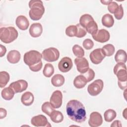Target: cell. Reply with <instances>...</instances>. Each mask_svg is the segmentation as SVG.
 Listing matches in <instances>:
<instances>
[{
    "instance_id": "1",
    "label": "cell",
    "mask_w": 127,
    "mask_h": 127,
    "mask_svg": "<svg viewBox=\"0 0 127 127\" xmlns=\"http://www.w3.org/2000/svg\"><path fill=\"white\" fill-rule=\"evenodd\" d=\"M66 114L72 121L82 123L86 119V111L81 102L77 100H70L66 106Z\"/></svg>"
},
{
    "instance_id": "2",
    "label": "cell",
    "mask_w": 127,
    "mask_h": 127,
    "mask_svg": "<svg viewBox=\"0 0 127 127\" xmlns=\"http://www.w3.org/2000/svg\"><path fill=\"white\" fill-rule=\"evenodd\" d=\"M29 7L30 9L29 15L33 20L40 19L45 12V8L42 1L40 0H31L29 2Z\"/></svg>"
},
{
    "instance_id": "3",
    "label": "cell",
    "mask_w": 127,
    "mask_h": 127,
    "mask_svg": "<svg viewBox=\"0 0 127 127\" xmlns=\"http://www.w3.org/2000/svg\"><path fill=\"white\" fill-rule=\"evenodd\" d=\"M18 35L17 30L12 26L1 27L0 29V39L5 44L10 43L17 38Z\"/></svg>"
},
{
    "instance_id": "4",
    "label": "cell",
    "mask_w": 127,
    "mask_h": 127,
    "mask_svg": "<svg viewBox=\"0 0 127 127\" xmlns=\"http://www.w3.org/2000/svg\"><path fill=\"white\" fill-rule=\"evenodd\" d=\"M42 54L37 51L31 50L25 53L23 57L24 63L29 66L39 63L42 60Z\"/></svg>"
},
{
    "instance_id": "5",
    "label": "cell",
    "mask_w": 127,
    "mask_h": 127,
    "mask_svg": "<svg viewBox=\"0 0 127 127\" xmlns=\"http://www.w3.org/2000/svg\"><path fill=\"white\" fill-rule=\"evenodd\" d=\"M42 58L48 62H53L57 61L60 57V52L54 47H50L44 50L42 53Z\"/></svg>"
},
{
    "instance_id": "6",
    "label": "cell",
    "mask_w": 127,
    "mask_h": 127,
    "mask_svg": "<svg viewBox=\"0 0 127 127\" xmlns=\"http://www.w3.org/2000/svg\"><path fill=\"white\" fill-rule=\"evenodd\" d=\"M103 87V81L100 79H96L88 86L87 91L90 95L95 96L101 93Z\"/></svg>"
},
{
    "instance_id": "7",
    "label": "cell",
    "mask_w": 127,
    "mask_h": 127,
    "mask_svg": "<svg viewBox=\"0 0 127 127\" xmlns=\"http://www.w3.org/2000/svg\"><path fill=\"white\" fill-rule=\"evenodd\" d=\"M114 73L118 77V81H127V66L123 63H118L114 68Z\"/></svg>"
},
{
    "instance_id": "8",
    "label": "cell",
    "mask_w": 127,
    "mask_h": 127,
    "mask_svg": "<svg viewBox=\"0 0 127 127\" xmlns=\"http://www.w3.org/2000/svg\"><path fill=\"white\" fill-rule=\"evenodd\" d=\"M105 57V55L104 54L102 49L101 48L94 50L90 53L89 55V58L91 62L95 64H100Z\"/></svg>"
},
{
    "instance_id": "9",
    "label": "cell",
    "mask_w": 127,
    "mask_h": 127,
    "mask_svg": "<svg viewBox=\"0 0 127 127\" xmlns=\"http://www.w3.org/2000/svg\"><path fill=\"white\" fill-rule=\"evenodd\" d=\"M50 103L56 109L61 107L63 101V94L61 91L56 90L52 94L50 99Z\"/></svg>"
},
{
    "instance_id": "10",
    "label": "cell",
    "mask_w": 127,
    "mask_h": 127,
    "mask_svg": "<svg viewBox=\"0 0 127 127\" xmlns=\"http://www.w3.org/2000/svg\"><path fill=\"white\" fill-rule=\"evenodd\" d=\"M74 62L76 66L77 70L81 73H85L89 68L88 62L84 57L75 58Z\"/></svg>"
},
{
    "instance_id": "11",
    "label": "cell",
    "mask_w": 127,
    "mask_h": 127,
    "mask_svg": "<svg viewBox=\"0 0 127 127\" xmlns=\"http://www.w3.org/2000/svg\"><path fill=\"white\" fill-rule=\"evenodd\" d=\"M31 124L35 127H51V125L48 121L47 118L43 115H38L32 118Z\"/></svg>"
},
{
    "instance_id": "12",
    "label": "cell",
    "mask_w": 127,
    "mask_h": 127,
    "mask_svg": "<svg viewBox=\"0 0 127 127\" xmlns=\"http://www.w3.org/2000/svg\"><path fill=\"white\" fill-rule=\"evenodd\" d=\"M73 64L71 59L67 57L63 58L58 64L59 69L62 72H67L72 67Z\"/></svg>"
},
{
    "instance_id": "13",
    "label": "cell",
    "mask_w": 127,
    "mask_h": 127,
    "mask_svg": "<svg viewBox=\"0 0 127 127\" xmlns=\"http://www.w3.org/2000/svg\"><path fill=\"white\" fill-rule=\"evenodd\" d=\"M9 87L11 88L15 93L22 92L26 90L28 87L27 82L23 79L17 80L10 84Z\"/></svg>"
},
{
    "instance_id": "14",
    "label": "cell",
    "mask_w": 127,
    "mask_h": 127,
    "mask_svg": "<svg viewBox=\"0 0 127 127\" xmlns=\"http://www.w3.org/2000/svg\"><path fill=\"white\" fill-rule=\"evenodd\" d=\"M92 36L94 40L102 43L108 41L110 38L109 32L105 29L98 30L95 34Z\"/></svg>"
},
{
    "instance_id": "15",
    "label": "cell",
    "mask_w": 127,
    "mask_h": 127,
    "mask_svg": "<svg viewBox=\"0 0 127 127\" xmlns=\"http://www.w3.org/2000/svg\"><path fill=\"white\" fill-rule=\"evenodd\" d=\"M103 123V118L98 112H93L90 115L88 121L89 125L91 127H97L100 126Z\"/></svg>"
},
{
    "instance_id": "16",
    "label": "cell",
    "mask_w": 127,
    "mask_h": 127,
    "mask_svg": "<svg viewBox=\"0 0 127 127\" xmlns=\"http://www.w3.org/2000/svg\"><path fill=\"white\" fill-rule=\"evenodd\" d=\"M29 32L32 37H38L40 36L42 33V26L40 23H34L30 26Z\"/></svg>"
},
{
    "instance_id": "17",
    "label": "cell",
    "mask_w": 127,
    "mask_h": 127,
    "mask_svg": "<svg viewBox=\"0 0 127 127\" xmlns=\"http://www.w3.org/2000/svg\"><path fill=\"white\" fill-rule=\"evenodd\" d=\"M15 23L17 27L21 30H26L29 25L28 19L24 15L18 16L15 20Z\"/></svg>"
},
{
    "instance_id": "18",
    "label": "cell",
    "mask_w": 127,
    "mask_h": 127,
    "mask_svg": "<svg viewBox=\"0 0 127 127\" xmlns=\"http://www.w3.org/2000/svg\"><path fill=\"white\" fill-rule=\"evenodd\" d=\"M20 58L21 55L19 52L15 50L10 51L8 53L6 57L8 62L12 64L18 63L20 60Z\"/></svg>"
},
{
    "instance_id": "19",
    "label": "cell",
    "mask_w": 127,
    "mask_h": 127,
    "mask_svg": "<svg viewBox=\"0 0 127 127\" xmlns=\"http://www.w3.org/2000/svg\"><path fill=\"white\" fill-rule=\"evenodd\" d=\"M34 100L33 94L29 91L24 93L21 97V101L22 103L26 106L31 105Z\"/></svg>"
},
{
    "instance_id": "20",
    "label": "cell",
    "mask_w": 127,
    "mask_h": 127,
    "mask_svg": "<svg viewBox=\"0 0 127 127\" xmlns=\"http://www.w3.org/2000/svg\"><path fill=\"white\" fill-rule=\"evenodd\" d=\"M87 82L85 77L82 74H80L75 77L73 80V85L76 88L81 89L86 85Z\"/></svg>"
},
{
    "instance_id": "21",
    "label": "cell",
    "mask_w": 127,
    "mask_h": 127,
    "mask_svg": "<svg viewBox=\"0 0 127 127\" xmlns=\"http://www.w3.org/2000/svg\"><path fill=\"white\" fill-rule=\"evenodd\" d=\"M102 23L103 26L107 28L112 27L114 24V19L113 16L109 13L104 15L102 17Z\"/></svg>"
},
{
    "instance_id": "22",
    "label": "cell",
    "mask_w": 127,
    "mask_h": 127,
    "mask_svg": "<svg viewBox=\"0 0 127 127\" xmlns=\"http://www.w3.org/2000/svg\"><path fill=\"white\" fill-rule=\"evenodd\" d=\"M64 77L63 75L56 74L52 77L51 83L52 85L55 87H60L64 84Z\"/></svg>"
},
{
    "instance_id": "23",
    "label": "cell",
    "mask_w": 127,
    "mask_h": 127,
    "mask_svg": "<svg viewBox=\"0 0 127 127\" xmlns=\"http://www.w3.org/2000/svg\"><path fill=\"white\" fill-rule=\"evenodd\" d=\"M14 93L15 92L10 87H7L2 90L1 95L2 98L4 100H10L13 98Z\"/></svg>"
},
{
    "instance_id": "24",
    "label": "cell",
    "mask_w": 127,
    "mask_h": 127,
    "mask_svg": "<svg viewBox=\"0 0 127 127\" xmlns=\"http://www.w3.org/2000/svg\"><path fill=\"white\" fill-rule=\"evenodd\" d=\"M115 60L117 63H123L125 64L127 62V53L126 51L123 50H119L115 56Z\"/></svg>"
},
{
    "instance_id": "25",
    "label": "cell",
    "mask_w": 127,
    "mask_h": 127,
    "mask_svg": "<svg viewBox=\"0 0 127 127\" xmlns=\"http://www.w3.org/2000/svg\"><path fill=\"white\" fill-rule=\"evenodd\" d=\"M50 117L52 121L55 123H61L64 120V116L63 114L59 111L54 110L51 113Z\"/></svg>"
},
{
    "instance_id": "26",
    "label": "cell",
    "mask_w": 127,
    "mask_h": 127,
    "mask_svg": "<svg viewBox=\"0 0 127 127\" xmlns=\"http://www.w3.org/2000/svg\"><path fill=\"white\" fill-rule=\"evenodd\" d=\"M10 76L8 72L2 71L0 72V87L3 88L7 84L9 80Z\"/></svg>"
},
{
    "instance_id": "27",
    "label": "cell",
    "mask_w": 127,
    "mask_h": 127,
    "mask_svg": "<svg viewBox=\"0 0 127 127\" xmlns=\"http://www.w3.org/2000/svg\"><path fill=\"white\" fill-rule=\"evenodd\" d=\"M85 29L87 31V32L89 33L92 35H93L95 34L98 31L97 24L94 20L91 21L87 25Z\"/></svg>"
},
{
    "instance_id": "28",
    "label": "cell",
    "mask_w": 127,
    "mask_h": 127,
    "mask_svg": "<svg viewBox=\"0 0 127 127\" xmlns=\"http://www.w3.org/2000/svg\"><path fill=\"white\" fill-rule=\"evenodd\" d=\"M94 20L92 16L89 14H84L81 16L79 19V24L85 28L87 25L91 21Z\"/></svg>"
},
{
    "instance_id": "29",
    "label": "cell",
    "mask_w": 127,
    "mask_h": 127,
    "mask_svg": "<svg viewBox=\"0 0 127 127\" xmlns=\"http://www.w3.org/2000/svg\"><path fill=\"white\" fill-rule=\"evenodd\" d=\"M117 113L115 111L111 109L106 110L104 114V119L107 122H111L115 119Z\"/></svg>"
},
{
    "instance_id": "30",
    "label": "cell",
    "mask_w": 127,
    "mask_h": 127,
    "mask_svg": "<svg viewBox=\"0 0 127 127\" xmlns=\"http://www.w3.org/2000/svg\"><path fill=\"white\" fill-rule=\"evenodd\" d=\"M102 50L105 56L110 57L114 54L115 48L113 45L109 44L104 45L102 47Z\"/></svg>"
},
{
    "instance_id": "31",
    "label": "cell",
    "mask_w": 127,
    "mask_h": 127,
    "mask_svg": "<svg viewBox=\"0 0 127 127\" xmlns=\"http://www.w3.org/2000/svg\"><path fill=\"white\" fill-rule=\"evenodd\" d=\"M54 72V66L51 64H46L43 70V74L45 77H50Z\"/></svg>"
},
{
    "instance_id": "32",
    "label": "cell",
    "mask_w": 127,
    "mask_h": 127,
    "mask_svg": "<svg viewBox=\"0 0 127 127\" xmlns=\"http://www.w3.org/2000/svg\"><path fill=\"white\" fill-rule=\"evenodd\" d=\"M54 109L55 108L52 106L51 103L48 102H46L44 103L41 107L42 112L48 115L49 117L51 115V113L55 110Z\"/></svg>"
},
{
    "instance_id": "33",
    "label": "cell",
    "mask_w": 127,
    "mask_h": 127,
    "mask_svg": "<svg viewBox=\"0 0 127 127\" xmlns=\"http://www.w3.org/2000/svg\"><path fill=\"white\" fill-rule=\"evenodd\" d=\"M72 50L73 54L78 58L83 57L84 55L83 49L78 45H74L72 48Z\"/></svg>"
},
{
    "instance_id": "34",
    "label": "cell",
    "mask_w": 127,
    "mask_h": 127,
    "mask_svg": "<svg viewBox=\"0 0 127 127\" xmlns=\"http://www.w3.org/2000/svg\"><path fill=\"white\" fill-rule=\"evenodd\" d=\"M77 28L76 25H69L66 27L65 29L66 35L70 37H72L76 36Z\"/></svg>"
},
{
    "instance_id": "35",
    "label": "cell",
    "mask_w": 127,
    "mask_h": 127,
    "mask_svg": "<svg viewBox=\"0 0 127 127\" xmlns=\"http://www.w3.org/2000/svg\"><path fill=\"white\" fill-rule=\"evenodd\" d=\"M82 74V75L86 78L87 82L92 80L95 77V72L94 70L91 68H89L87 71Z\"/></svg>"
},
{
    "instance_id": "36",
    "label": "cell",
    "mask_w": 127,
    "mask_h": 127,
    "mask_svg": "<svg viewBox=\"0 0 127 127\" xmlns=\"http://www.w3.org/2000/svg\"><path fill=\"white\" fill-rule=\"evenodd\" d=\"M76 26L77 28V32L76 37L78 38H82L84 37L87 34L86 29L83 27L80 24H77Z\"/></svg>"
},
{
    "instance_id": "37",
    "label": "cell",
    "mask_w": 127,
    "mask_h": 127,
    "mask_svg": "<svg viewBox=\"0 0 127 127\" xmlns=\"http://www.w3.org/2000/svg\"><path fill=\"white\" fill-rule=\"evenodd\" d=\"M118 4L115 1H111L108 5V9L110 12L114 14L119 7Z\"/></svg>"
},
{
    "instance_id": "38",
    "label": "cell",
    "mask_w": 127,
    "mask_h": 127,
    "mask_svg": "<svg viewBox=\"0 0 127 127\" xmlns=\"http://www.w3.org/2000/svg\"><path fill=\"white\" fill-rule=\"evenodd\" d=\"M114 16L118 20H120L123 18L124 16V9L122 4H120L119 6L118 9L114 13Z\"/></svg>"
},
{
    "instance_id": "39",
    "label": "cell",
    "mask_w": 127,
    "mask_h": 127,
    "mask_svg": "<svg viewBox=\"0 0 127 127\" xmlns=\"http://www.w3.org/2000/svg\"><path fill=\"white\" fill-rule=\"evenodd\" d=\"M82 45L86 50H90L94 46V43L90 39H86L83 42Z\"/></svg>"
},
{
    "instance_id": "40",
    "label": "cell",
    "mask_w": 127,
    "mask_h": 127,
    "mask_svg": "<svg viewBox=\"0 0 127 127\" xmlns=\"http://www.w3.org/2000/svg\"><path fill=\"white\" fill-rule=\"evenodd\" d=\"M42 66H43L42 62V61H41L38 64H35L34 65H33V66H29V68L32 71L37 72V71H39V70H40L41 69V68L42 67Z\"/></svg>"
},
{
    "instance_id": "41",
    "label": "cell",
    "mask_w": 127,
    "mask_h": 127,
    "mask_svg": "<svg viewBox=\"0 0 127 127\" xmlns=\"http://www.w3.org/2000/svg\"><path fill=\"white\" fill-rule=\"evenodd\" d=\"M127 81H118V86H119L120 89H121L122 90L126 89V88H127Z\"/></svg>"
},
{
    "instance_id": "42",
    "label": "cell",
    "mask_w": 127,
    "mask_h": 127,
    "mask_svg": "<svg viewBox=\"0 0 127 127\" xmlns=\"http://www.w3.org/2000/svg\"><path fill=\"white\" fill-rule=\"evenodd\" d=\"M7 112L5 109L0 108V119H2L6 116Z\"/></svg>"
},
{
    "instance_id": "43",
    "label": "cell",
    "mask_w": 127,
    "mask_h": 127,
    "mask_svg": "<svg viewBox=\"0 0 127 127\" xmlns=\"http://www.w3.org/2000/svg\"><path fill=\"white\" fill-rule=\"evenodd\" d=\"M0 57H3L6 53V48L5 46L2 45L0 44Z\"/></svg>"
},
{
    "instance_id": "44",
    "label": "cell",
    "mask_w": 127,
    "mask_h": 127,
    "mask_svg": "<svg viewBox=\"0 0 127 127\" xmlns=\"http://www.w3.org/2000/svg\"><path fill=\"white\" fill-rule=\"evenodd\" d=\"M122 124L121 121H118V120H116L113 122V123H112V124L111 125V127H122Z\"/></svg>"
},
{
    "instance_id": "45",
    "label": "cell",
    "mask_w": 127,
    "mask_h": 127,
    "mask_svg": "<svg viewBox=\"0 0 127 127\" xmlns=\"http://www.w3.org/2000/svg\"><path fill=\"white\" fill-rule=\"evenodd\" d=\"M113 0H101V2L103 4H105V5H108L111 1H112Z\"/></svg>"
}]
</instances>
